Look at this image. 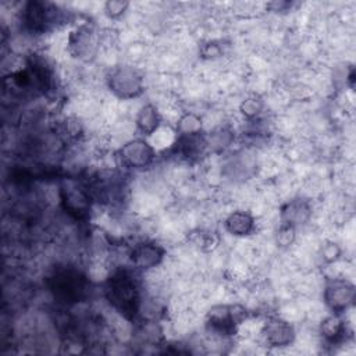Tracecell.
Returning a JSON list of instances; mask_svg holds the SVG:
<instances>
[{
  "instance_id": "obj_21",
  "label": "cell",
  "mask_w": 356,
  "mask_h": 356,
  "mask_svg": "<svg viewBox=\"0 0 356 356\" xmlns=\"http://www.w3.org/2000/svg\"><path fill=\"white\" fill-rule=\"evenodd\" d=\"M293 239H295V228L291 225L282 224V227L278 232V242L282 246H286V245H291L293 242Z\"/></svg>"
},
{
  "instance_id": "obj_15",
  "label": "cell",
  "mask_w": 356,
  "mask_h": 356,
  "mask_svg": "<svg viewBox=\"0 0 356 356\" xmlns=\"http://www.w3.org/2000/svg\"><path fill=\"white\" fill-rule=\"evenodd\" d=\"M320 332L323 335V338L330 342V343H337L339 341H342L345 338V332H346V324L343 323V320L338 316H330L327 317L320 327Z\"/></svg>"
},
{
  "instance_id": "obj_8",
  "label": "cell",
  "mask_w": 356,
  "mask_h": 356,
  "mask_svg": "<svg viewBox=\"0 0 356 356\" xmlns=\"http://www.w3.org/2000/svg\"><path fill=\"white\" fill-rule=\"evenodd\" d=\"M120 159L128 168H145L154 159V147L145 139H131L120 149Z\"/></svg>"
},
{
  "instance_id": "obj_13",
  "label": "cell",
  "mask_w": 356,
  "mask_h": 356,
  "mask_svg": "<svg viewBox=\"0 0 356 356\" xmlns=\"http://www.w3.org/2000/svg\"><path fill=\"white\" fill-rule=\"evenodd\" d=\"M310 216H312V207L306 200H302V199L291 200L281 209L282 224L291 225L293 228L299 224L306 222Z\"/></svg>"
},
{
  "instance_id": "obj_17",
  "label": "cell",
  "mask_w": 356,
  "mask_h": 356,
  "mask_svg": "<svg viewBox=\"0 0 356 356\" xmlns=\"http://www.w3.org/2000/svg\"><path fill=\"white\" fill-rule=\"evenodd\" d=\"M202 131V118L195 113H185L178 118L177 132L179 136L196 135Z\"/></svg>"
},
{
  "instance_id": "obj_16",
  "label": "cell",
  "mask_w": 356,
  "mask_h": 356,
  "mask_svg": "<svg viewBox=\"0 0 356 356\" xmlns=\"http://www.w3.org/2000/svg\"><path fill=\"white\" fill-rule=\"evenodd\" d=\"M136 337L142 343L147 345H157L163 338L161 327L152 318H147L140 323L136 330Z\"/></svg>"
},
{
  "instance_id": "obj_6",
  "label": "cell",
  "mask_w": 356,
  "mask_h": 356,
  "mask_svg": "<svg viewBox=\"0 0 356 356\" xmlns=\"http://www.w3.org/2000/svg\"><path fill=\"white\" fill-rule=\"evenodd\" d=\"M245 316L243 309L239 306L217 305L207 313V327L213 334L228 337L235 334L238 324Z\"/></svg>"
},
{
  "instance_id": "obj_19",
  "label": "cell",
  "mask_w": 356,
  "mask_h": 356,
  "mask_svg": "<svg viewBox=\"0 0 356 356\" xmlns=\"http://www.w3.org/2000/svg\"><path fill=\"white\" fill-rule=\"evenodd\" d=\"M239 111L248 120H253L263 111V102L256 96L246 97L245 100H242V103L239 106Z\"/></svg>"
},
{
  "instance_id": "obj_10",
  "label": "cell",
  "mask_w": 356,
  "mask_h": 356,
  "mask_svg": "<svg viewBox=\"0 0 356 356\" xmlns=\"http://www.w3.org/2000/svg\"><path fill=\"white\" fill-rule=\"evenodd\" d=\"M261 334L264 341L270 346H275V348L288 346L289 343H292L295 338L293 327L288 321L278 317L268 318L263 325Z\"/></svg>"
},
{
  "instance_id": "obj_23",
  "label": "cell",
  "mask_w": 356,
  "mask_h": 356,
  "mask_svg": "<svg viewBox=\"0 0 356 356\" xmlns=\"http://www.w3.org/2000/svg\"><path fill=\"white\" fill-rule=\"evenodd\" d=\"M220 53H221V49L217 43H207L203 49V54L209 58H214V57L220 56Z\"/></svg>"
},
{
  "instance_id": "obj_11",
  "label": "cell",
  "mask_w": 356,
  "mask_h": 356,
  "mask_svg": "<svg viewBox=\"0 0 356 356\" xmlns=\"http://www.w3.org/2000/svg\"><path fill=\"white\" fill-rule=\"evenodd\" d=\"M70 50L75 57L88 58L93 56L96 50V39L93 36V31L89 28H79L70 35L68 39Z\"/></svg>"
},
{
  "instance_id": "obj_1",
  "label": "cell",
  "mask_w": 356,
  "mask_h": 356,
  "mask_svg": "<svg viewBox=\"0 0 356 356\" xmlns=\"http://www.w3.org/2000/svg\"><path fill=\"white\" fill-rule=\"evenodd\" d=\"M106 296L113 307L124 317L132 318L140 307L139 286L134 277L121 270L111 274L106 282Z\"/></svg>"
},
{
  "instance_id": "obj_3",
  "label": "cell",
  "mask_w": 356,
  "mask_h": 356,
  "mask_svg": "<svg viewBox=\"0 0 356 356\" xmlns=\"http://www.w3.org/2000/svg\"><path fill=\"white\" fill-rule=\"evenodd\" d=\"M86 280L76 270H57L50 277V291L64 302H79L86 295Z\"/></svg>"
},
{
  "instance_id": "obj_12",
  "label": "cell",
  "mask_w": 356,
  "mask_h": 356,
  "mask_svg": "<svg viewBox=\"0 0 356 356\" xmlns=\"http://www.w3.org/2000/svg\"><path fill=\"white\" fill-rule=\"evenodd\" d=\"M224 225H225V229L231 235L246 236L254 231L256 221L250 213L243 211V210H236L227 216Z\"/></svg>"
},
{
  "instance_id": "obj_18",
  "label": "cell",
  "mask_w": 356,
  "mask_h": 356,
  "mask_svg": "<svg viewBox=\"0 0 356 356\" xmlns=\"http://www.w3.org/2000/svg\"><path fill=\"white\" fill-rule=\"evenodd\" d=\"M232 142V135L228 129L225 128H220L216 129L214 132H211L207 138H206V143L209 147L214 149V150H221L224 147H227L229 143Z\"/></svg>"
},
{
  "instance_id": "obj_9",
  "label": "cell",
  "mask_w": 356,
  "mask_h": 356,
  "mask_svg": "<svg viewBox=\"0 0 356 356\" xmlns=\"http://www.w3.org/2000/svg\"><path fill=\"white\" fill-rule=\"evenodd\" d=\"M163 248L154 242H140L135 245L129 252L131 263L135 268L142 271H149L157 267L163 261Z\"/></svg>"
},
{
  "instance_id": "obj_20",
  "label": "cell",
  "mask_w": 356,
  "mask_h": 356,
  "mask_svg": "<svg viewBox=\"0 0 356 356\" xmlns=\"http://www.w3.org/2000/svg\"><path fill=\"white\" fill-rule=\"evenodd\" d=\"M128 3L127 1H121V0H113V1H107L104 4V13L107 17L110 18H118L121 17L127 8H128Z\"/></svg>"
},
{
  "instance_id": "obj_14",
  "label": "cell",
  "mask_w": 356,
  "mask_h": 356,
  "mask_svg": "<svg viewBox=\"0 0 356 356\" xmlns=\"http://www.w3.org/2000/svg\"><path fill=\"white\" fill-rule=\"evenodd\" d=\"M135 124L143 135H153L161 125V117L156 106L150 103L142 106L136 114Z\"/></svg>"
},
{
  "instance_id": "obj_2",
  "label": "cell",
  "mask_w": 356,
  "mask_h": 356,
  "mask_svg": "<svg viewBox=\"0 0 356 356\" xmlns=\"http://www.w3.org/2000/svg\"><path fill=\"white\" fill-rule=\"evenodd\" d=\"M58 197L63 210L75 220H83L92 209V196L85 186L75 179H64L58 188Z\"/></svg>"
},
{
  "instance_id": "obj_22",
  "label": "cell",
  "mask_w": 356,
  "mask_h": 356,
  "mask_svg": "<svg viewBox=\"0 0 356 356\" xmlns=\"http://www.w3.org/2000/svg\"><path fill=\"white\" fill-rule=\"evenodd\" d=\"M321 254H323V259H324L325 261L332 263V261H335V260L339 257V254H341V249L338 248V245H337V243L330 242V243H327V245L323 248Z\"/></svg>"
},
{
  "instance_id": "obj_5",
  "label": "cell",
  "mask_w": 356,
  "mask_h": 356,
  "mask_svg": "<svg viewBox=\"0 0 356 356\" xmlns=\"http://www.w3.org/2000/svg\"><path fill=\"white\" fill-rule=\"evenodd\" d=\"M60 21V11L49 3L29 1L22 10L24 26L35 33H42Z\"/></svg>"
},
{
  "instance_id": "obj_4",
  "label": "cell",
  "mask_w": 356,
  "mask_h": 356,
  "mask_svg": "<svg viewBox=\"0 0 356 356\" xmlns=\"http://www.w3.org/2000/svg\"><path fill=\"white\" fill-rule=\"evenodd\" d=\"M108 88L120 99H134L143 92V78L134 67H117L108 75Z\"/></svg>"
},
{
  "instance_id": "obj_7",
  "label": "cell",
  "mask_w": 356,
  "mask_h": 356,
  "mask_svg": "<svg viewBox=\"0 0 356 356\" xmlns=\"http://www.w3.org/2000/svg\"><path fill=\"white\" fill-rule=\"evenodd\" d=\"M324 302L335 313L341 314L355 302V286L345 278H332L324 288Z\"/></svg>"
}]
</instances>
